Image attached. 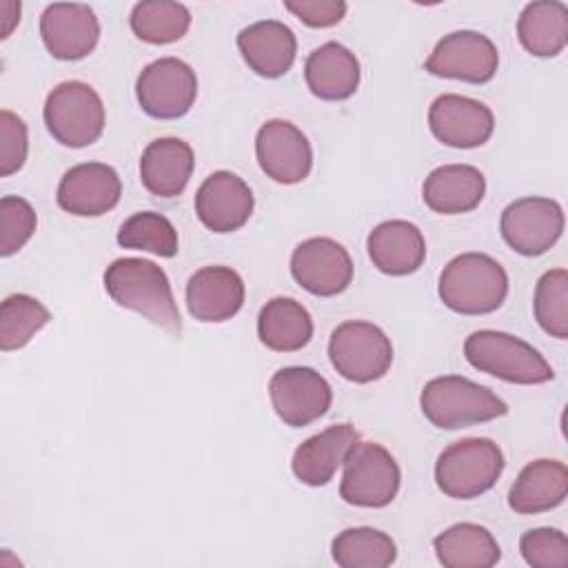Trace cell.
Masks as SVG:
<instances>
[{
  "label": "cell",
  "instance_id": "32",
  "mask_svg": "<svg viewBox=\"0 0 568 568\" xmlns=\"http://www.w3.org/2000/svg\"><path fill=\"white\" fill-rule=\"evenodd\" d=\"M51 320L49 308L27 293L7 295L0 306V348L4 353L27 346Z\"/></svg>",
  "mask_w": 568,
  "mask_h": 568
},
{
  "label": "cell",
  "instance_id": "23",
  "mask_svg": "<svg viewBox=\"0 0 568 568\" xmlns=\"http://www.w3.org/2000/svg\"><path fill=\"white\" fill-rule=\"evenodd\" d=\"M193 166L195 158L189 142L182 138H158L140 155V180L151 195L171 200L186 189Z\"/></svg>",
  "mask_w": 568,
  "mask_h": 568
},
{
  "label": "cell",
  "instance_id": "26",
  "mask_svg": "<svg viewBox=\"0 0 568 568\" xmlns=\"http://www.w3.org/2000/svg\"><path fill=\"white\" fill-rule=\"evenodd\" d=\"M568 468L559 459L528 462L508 490V506L517 515H539L564 504Z\"/></svg>",
  "mask_w": 568,
  "mask_h": 568
},
{
  "label": "cell",
  "instance_id": "20",
  "mask_svg": "<svg viewBox=\"0 0 568 568\" xmlns=\"http://www.w3.org/2000/svg\"><path fill=\"white\" fill-rule=\"evenodd\" d=\"M373 266L390 277L415 273L426 260V240L417 224L408 220H386L366 237Z\"/></svg>",
  "mask_w": 568,
  "mask_h": 568
},
{
  "label": "cell",
  "instance_id": "35",
  "mask_svg": "<svg viewBox=\"0 0 568 568\" xmlns=\"http://www.w3.org/2000/svg\"><path fill=\"white\" fill-rule=\"evenodd\" d=\"M38 215L33 206L20 195H4L0 200V255L18 253L36 233Z\"/></svg>",
  "mask_w": 568,
  "mask_h": 568
},
{
  "label": "cell",
  "instance_id": "7",
  "mask_svg": "<svg viewBox=\"0 0 568 568\" xmlns=\"http://www.w3.org/2000/svg\"><path fill=\"white\" fill-rule=\"evenodd\" d=\"M333 368L353 384L382 379L393 364L390 337L373 322L346 320L328 337Z\"/></svg>",
  "mask_w": 568,
  "mask_h": 568
},
{
  "label": "cell",
  "instance_id": "34",
  "mask_svg": "<svg viewBox=\"0 0 568 568\" xmlns=\"http://www.w3.org/2000/svg\"><path fill=\"white\" fill-rule=\"evenodd\" d=\"M532 313L544 333L557 339L568 337V271L550 268L537 284L532 295Z\"/></svg>",
  "mask_w": 568,
  "mask_h": 568
},
{
  "label": "cell",
  "instance_id": "21",
  "mask_svg": "<svg viewBox=\"0 0 568 568\" xmlns=\"http://www.w3.org/2000/svg\"><path fill=\"white\" fill-rule=\"evenodd\" d=\"M359 442V433L351 424H333L322 433L304 439L291 459L293 475L313 488L326 486L344 464L348 450Z\"/></svg>",
  "mask_w": 568,
  "mask_h": 568
},
{
  "label": "cell",
  "instance_id": "27",
  "mask_svg": "<svg viewBox=\"0 0 568 568\" xmlns=\"http://www.w3.org/2000/svg\"><path fill=\"white\" fill-rule=\"evenodd\" d=\"M257 337L275 353L302 351L313 337V317L302 302L273 297L260 308Z\"/></svg>",
  "mask_w": 568,
  "mask_h": 568
},
{
  "label": "cell",
  "instance_id": "16",
  "mask_svg": "<svg viewBox=\"0 0 568 568\" xmlns=\"http://www.w3.org/2000/svg\"><path fill=\"white\" fill-rule=\"evenodd\" d=\"M122 182L118 171L104 162H82L60 178L55 202L78 217H98L118 206Z\"/></svg>",
  "mask_w": 568,
  "mask_h": 568
},
{
  "label": "cell",
  "instance_id": "17",
  "mask_svg": "<svg viewBox=\"0 0 568 568\" xmlns=\"http://www.w3.org/2000/svg\"><path fill=\"white\" fill-rule=\"evenodd\" d=\"M40 38L55 60H82L100 40V22L89 4L53 2L40 16Z\"/></svg>",
  "mask_w": 568,
  "mask_h": 568
},
{
  "label": "cell",
  "instance_id": "19",
  "mask_svg": "<svg viewBox=\"0 0 568 568\" xmlns=\"http://www.w3.org/2000/svg\"><path fill=\"white\" fill-rule=\"evenodd\" d=\"M244 280L231 266L213 264L197 268L184 288L191 317L217 324L235 317L244 304Z\"/></svg>",
  "mask_w": 568,
  "mask_h": 568
},
{
  "label": "cell",
  "instance_id": "2",
  "mask_svg": "<svg viewBox=\"0 0 568 568\" xmlns=\"http://www.w3.org/2000/svg\"><path fill=\"white\" fill-rule=\"evenodd\" d=\"M439 300L459 315H488L508 295L506 268L486 253H462L439 273Z\"/></svg>",
  "mask_w": 568,
  "mask_h": 568
},
{
  "label": "cell",
  "instance_id": "36",
  "mask_svg": "<svg viewBox=\"0 0 568 568\" xmlns=\"http://www.w3.org/2000/svg\"><path fill=\"white\" fill-rule=\"evenodd\" d=\"M519 552L532 568H566L568 537L559 528H530L519 539Z\"/></svg>",
  "mask_w": 568,
  "mask_h": 568
},
{
  "label": "cell",
  "instance_id": "28",
  "mask_svg": "<svg viewBox=\"0 0 568 568\" xmlns=\"http://www.w3.org/2000/svg\"><path fill=\"white\" fill-rule=\"evenodd\" d=\"M517 38L530 55H559L568 44V7L559 0L528 2L517 18Z\"/></svg>",
  "mask_w": 568,
  "mask_h": 568
},
{
  "label": "cell",
  "instance_id": "5",
  "mask_svg": "<svg viewBox=\"0 0 568 568\" xmlns=\"http://www.w3.org/2000/svg\"><path fill=\"white\" fill-rule=\"evenodd\" d=\"M504 453L488 437H464L446 446L435 462V484L453 499L488 493L504 473Z\"/></svg>",
  "mask_w": 568,
  "mask_h": 568
},
{
  "label": "cell",
  "instance_id": "10",
  "mask_svg": "<svg viewBox=\"0 0 568 568\" xmlns=\"http://www.w3.org/2000/svg\"><path fill=\"white\" fill-rule=\"evenodd\" d=\"M564 209L557 200L526 195L510 202L499 217L504 242L524 257L544 255L564 233Z\"/></svg>",
  "mask_w": 568,
  "mask_h": 568
},
{
  "label": "cell",
  "instance_id": "38",
  "mask_svg": "<svg viewBox=\"0 0 568 568\" xmlns=\"http://www.w3.org/2000/svg\"><path fill=\"white\" fill-rule=\"evenodd\" d=\"M284 9L311 29H328L344 20L348 7L344 0H286Z\"/></svg>",
  "mask_w": 568,
  "mask_h": 568
},
{
  "label": "cell",
  "instance_id": "24",
  "mask_svg": "<svg viewBox=\"0 0 568 568\" xmlns=\"http://www.w3.org/2000/svg\"><path fill=\"white\" fill-rule=\"evenodd\" d=\"M304 80L308 91L320 100H348L362 80L359 60L348 47L333 40L324 42L308 53L304 62Z\"/></svg>",
  "mask_w": 568,
  "mask_h": 568
},
{
  "label": "cell",
  "instance_id": "29",
  "mask_svg": "<svg viewBox=\"0 0 568 568\" xmlns=\"http://www.w3.org/2000/svg\"><path fill=\"white\" fill-rule=\"evenodd\" d=\"M433 548L437 561L446 568H490L501 559L493 532L473 521L448 526L433 539Z\"/></svg>",
  "mask_w": 568,
  "mask_h": 568
},
{
  "label": "cell",
  "instance_id": "14",
  "mask_svg": "<svg viewBox=\"0 0 568 568\" xmlns=\"http://www.w3.org/2000/svg\"><path fill=\"white\" fill-rule=\"evenodd\" d=\"M260 169L277 184H297L313 169L308 138L288 120H266L255 135Z\"/></svg>",
  "mask_w": 568,
  "mask_h": 568
},
{
  "label": "cell",
  "instance_id": "3",
  "mask_svg": "<svg viewBox=\"0 0 568 568\" xmlns=\"http://www.w3.org/2000/svg\"><path fill=\"white\" fill-rule=\"evenodd\" d=\"M419 406L424 417L442 430L468 428L508 413V404L497 393L462 375H439L426 382Z\"/></svg>",
  "mask_w": 568,
  "mask_h": 568
},
{
  "label": "cell",
  "instance_id": "6",
  "mask_svg": "<svg viewBox=\"0 0 568 568\" xmlns=\"http://www.w3.org/2000/svg\"><path fill=\"white\" fill-rule=\"evenodd\" d=\"M42 118L51 138L69 149L98 142L106 122L102 98L82 80L55 84L44 100Z\"/></svg>",
  "mask_w": 568,
  "mask_h": 568
},
{
  "label": "cell",
  "instance_id": "9",
  "mask_svg": "<svg viewBox=\"0 0 568 568\" xmlns=\"http://www.w3.org/2000/svg\"><path fill=\"white\" fill-rule=\"evenodd\" d=\"M135 98L149 118L178 120L195 104L197 75L180 58L153 60L138 73Z\"/></svg>",
  "mask_w": 568,
  "mask_h": 568
},
{
  "label": "cell",
  "instance_id": "1",
  "mask_svg": "<svg viewBox=\"0 0 568 568\" xmlns=\"http://www.w3.org/2000/svg\"><path fill=\"white\" fill-rule=\"evenodd\" d=\"M102 282L118 306L142 315L173 337L182 335V317L171 282L164 268L155 262L144 257L113 260L106 266Z\"/></svg>",
  "mask_w": 568,
  "mask_h": 568
},
{
  "label": "cell",
  "instance_id": "37",
  "mask_svg": "<svg viewBox=\"0 0 568 568\" xmlns=\"http://www.w3.org/2000/svg\"><path fill=\"white\" fill-rule=\"evenodd\" d=\"M29 153V133L20 115L9 109L0 111V175L9 178L24 166Z\"/></svg>",
  "mask_w": 568,
  "mask_h": 568
},
{
  "label": "cell",
  "instance_id": "11",
  "mask_svg": "<svg viewBox=\"0 0 568 568\" xmlns=\"http://www.w3.org/2000/svg\"><path fill=\"white\" fill-rule=\"evenodd\" d=\"M275 415L291 428H302L324 417L333 404V388L324 375L308 366H284L268 379Z\"/></svg>",
  "mask_w": 568,
  "mask_h": 568
},
{
  "label": "cell",
  "instance_id": "4",
  "mask_svg": "<svg viewBox=\"0 0 568 568\" xmlns=\"http://www.w3.org/2000/svg\"><path fill=\"white\" fill-rule=\"evenodd\" d=\"M464 357L479 373L510 384L532 386L555 379L552 366L532 344L504 331L481 328L470 333L464 342Z\"/></svg>",
  "mask_w": 568,
  "mask_h": 568
},
{
  "label": "cell",
  "instance_id": "15",
  "mask_svg": "<svg viewBox=\"0 0 568 568\" xmlns=\"http://www.w3.org/2000/svg\"><path fill=\"white\" fill-rule=\"evenodd\" d=\"M428 129L446 146L475 149L490 140L495 131L493 111L468 95L442 93L430 102Z\"/></svg>",
  "mask_w": 568,
  "mask_h": 568
},
{
  "label": "cell",
  "instance_id": "13",
  "mask_svg": "<svg viewBox=\"0 0 568 568\" xmlns=\"http://www.w3.org/2000/svg\"><path fill=\"white\" fill-rule=\"evenodd\" d=\"M293 280L317 297H333L353 282V260L333 237H308L291 253Z\"/></svg>",
  "mask_w": 568,
  "mask_h": 568
},
{
  "label": "cell",
  "instance_id": "31",
  "mask_svg": "<svg viewBox=\"0 0 568 568\" xmlns=\"http://www.w3.org/2000/svg\"><path fill=\"white\" fill-rule=\"evenodd\" d=\"M129 24L142 42L171 44L186 36L191 27V11L182 2L144 0L133 4Z\"/></svg>",
  "mask_w": 568,
  "mask_h": 568
},
{
  "label": "cell",
  "instance_id": "8",
  "mask_svg": "<svg viewBox=\"0 0 568 568\" xmlns=\"http://www.w3.org/2000/svg\"><path fill=\"white\" fill-rule=\"evenodd\" d=\"M339 481V497L357 508L388 506L402 484V470L395 457L377 442H357L346 459Z\"/></svg>",
  "mask_w": 568,
  "mask_h": 568
},
{
  "label": "cell",
  "instance_id": "18",
  "mask_svg": "<svg viewBox=\"0 0 568 568\" xmlns=\"http://www.w3.org/2000/svg\"><path fill=\"white\" fill-rule=\"evenodd\" d=\"M195 215L213 233L242 229L255 206L251 186L231 171L211 173L195 193Z\"/></svg>",
  "mask_w": 568,
  "mask_h": 568
},
{
  "label": "cell",
  "instance_id": "39",
  "mask_svg": "<svg viewBox=\"0 0 568 568\" xmlns=\"http://www.w3.org/2000/svg\"><path fill=\"white\" fill-rule=\"evenodd\" d=\"M0 13H2V38H9L13 27L20 22V2L16 0L0 2Z\"/></svg>",
  "mask_w": 568,
  "mask_h": 568
},
{
  "label": "cell",
  "instance_id": "12",
  "mask_svg": "<svg viewBox=\"0 0 568 568\" xmlns=\"http://www.w3.org/2000/svg\"><path fill=\"white\" fill-rule=\"evenodd\" d=\"M499 51L495 42L473 29H462L444 36L424 62V69L437 78L486 84L495 78Z\"/></svg>",
  "mask_w": 568,
  "mask_h": 568
},
{
  "label": "cell",
  "instance_id": "33",
  "mask_svg": "<svg viewBox=\"0 0 568 568\" xmlns=\"http://www.w3.org/2000/svg\"><path fill=\"white\" fill-rule=\"evenodd\" d=\"M118 244L122 248L149 251L160 257H173L178 253V231L169 217L155 211H140L126 217L118 231Z\"/></svg>",
  "mask_w": 568,
  "mask_h": 568
},
{
  "label": "cell",
  "instance_id": "25",
  "mask_svg": "<svg viewBox=\"0 0 568 568\" xmlns=\"http://www.w3.org/2000/svg\"><path fill=\"white\" fill-rule=\"evenodd\" d=\"M486 193V178L473 164H442L422 184L424 204L442 215H459L477 209Z\"/></svg>",
  "mask_w": 568,
  "mask_h": 568
},
{
  "label": "cell",
  "instance_id": "30",
  "mask_svg": "<svg viewBox=\"0 0 568 568\" xmlns=\"http://www.w3.org/2000/svg\"><path fill=\"white\" fill-rule=\"evenodd\" d=\"M331 555L342 568H386L395 564L397 546L384 530L355 526L335 535Z\"/></svg>",
  "mask_w": 568,
  "mask_h": 568
},
{
  "label": "cell",
  "instance_id": "22",
  "mask_svg": "<svg viewBox=\"0 0 568 568\" xmlns=\"http://www.w3.org/2000/svg\"><path fill=\"white\" fill-rule=\"evenodd\" d=\"M237 49L251 71L275 80L293 67L297 38L280 20H257L237 33Z\"/></svg>",
  "mask_w": 568,
  "mask_h": 568
}]
</instances>
